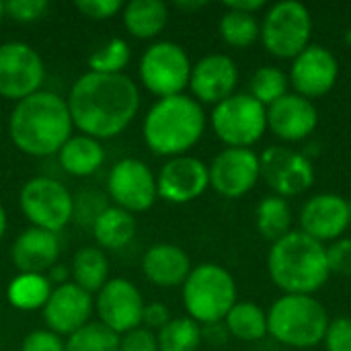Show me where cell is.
Here are the masks:
<instances>
[{
  "instance_id": "1",
  "label": "cell",
  "mask_w": 351,
  "mask_h": 351,
  "mask_svg": "<svg viewBox=\"0 0 351 351\" xmlns=\"http://www.w3.org/2000/svg\"><path fill=\"white\" fill-rule=\"evenodd\" d=\"M74 128L95 140H109L125 132L140 111L138 84L125 74L84 72L68 93Z\"/></svg>"
},
{
  "instance_id": "2",
  "label": "cell",
  "mask_w": 351,
  "mask_h": 351,
  "mask_svg": "<svg viewBox=\"0 0 351 351\" xmlns=\"http://www.w3.org/2000/svg\"><path fill=\"white\" fill-rule=\"evenodd\" d=\"M72 117L66 99L51 90H37L14 103L8 117V136L27 156L58 154L72 136Z\"/></svg>"
},
{
  "instance_id": "3",
  "label": "cell",
  "mask_w": 351,
  "mask_h": 351,
  "mask_svg": "<svg viewBox=\"0 0 351 351\" xmlns=\"http://www.w3.org/2000/svg\"><path fill=\"white\" fill-rule=\"evenodd\" d=\"M267 271L284 294L304 296L319 292L331 276L325 245L306 237L302 230H292L284 239L271 243Z\"/></svg>"
},
{
  "instance_id": "4",
  "label": "cell",
  "mask_w": 351,
  "mask_h": 351,
  "mask_svg": "<svg viewBox=\"0 0 351 351\" xmlns=\"http://www.w3.org/2000/svg\"><path fill=\"white\" fill-rule=\"evenodd\" d=\"M206 132L204 107L189 95L158 99L146 113L142 136L146 146L167 158L187 154Z\"/></svg>"
},
{
  "instance_id": "5",
  "label": "cell",
  "mask_w": 351,
  "mask_h": 351,
  "mask_svg": "<svg viewBox=\"0 0 351 351\" xmlns=\"http://www.w3.org/2000/svg\"><path fill=\"white\" fill-rule=\"evenodd\" d=\"M329 317L315 296L284 294L267 311V335L294 350L317 348L327 333Z\"/></svg>"
},
{
  "instance_id": "6",
  "label": "cell",
  "mask_w": 351,
  "mask_h": 351,
  "mask_svg": "<svg viewBox=\"0 0 351 351\" xmlns=\"http://www.w3.org/2000/svg\"><path fill=\"white\" fill-rule=\"evenodd\" d=\"M237 282L218 263H202L183 284V306L197 325H218L237 304Z\"/></svg>"
},
{
  "instance_id": "7",
  "label": "cell",
  "mask_w": 351,
  "mask_h": 351,
  "mask_svg": "<svg viewBox=\"0 0 351 351\" xmlns=\"http://www.w3.org/2000/svg\"><path fill=\"white\" fill-rule=\"evenodd\" d=\"M313 16L296 0H282L267 6L261 21V43L267 53L280 60H294L311 45Z\"/></svg>"
},
{
  "instance_id": "8",
  "label": "cell",
  "mask_w": 351,
  "mask_h": 351,
  "mask_svg": "<svg viewBox=\"0 0 351 351\" xmlns=\"http://www.w3.org/2000/svg\"><path fill=\"white\" fill-rule=\"evenodd\" d=\"M210 123L226 148H251L267 132V109L249 93H234L214 105Z\"/></svg>"
},
{
  "instance_id": "9",
  "label": "cell",
  "mask_w": 351,
  "mask_h": 351,
  "mask_svg": "<svg viewBox=\"0 0 351 351\" xmlns=\"http://www.w3.org/2000/svg\"><path fill=\"white\" fill-rule=\"evenodd\" d=\"M191 60L187 51L175 41H156L140 58L138 76L148 93L158 99L183 95L189 86Z\"/></svg>"
},
{
  "instance_id": "10",
  "label": "cell",
  "mask_w": 351,
  "mask_h": 351,
  "mask_svg": "<svg viewBox=\"0 0 351 351\" xmlns=\"http://www.w3.org/2000/svg\"><path fill=\"white\" fill-rule=\"evenodd\" d=\"M19 206L33 228L64 230L74 218V197L68 187L49 177L29 179L19 193Z\"/></svg>"
},
{
  "instance_id": "11",
  "label": "cell",
  "mask_w": 351,
  "mask_h": 351,
  "mask_svg": "<svg viewBox=\"0 0 351 351\" xmlns=\"http://www.w3.org/2000/svg\"><path fill=\"white\" fill-rule=\"evenodd\" d=\"M45 66L37 49L25 41H6L0 45V97L23 101L41 90Z\"/></svg>"
},
{
  "instance_id": "12",
  "label": "cell",
  "mask_w": 351,
  "mask_h": 351,
  "mask_svg": "<svg viewBox=\"0 0 351 351\" xmlns=\"http://www.w3.org/2000/svg\"><path fill=\"white\" fill-rule=\"evenodd\" d=\"M259 171L271 195L296 197L315 183V167L302 152L286 146H269L259 154Z\"/></svg>"
},
{
  "instance_id": "13",
  "label": "cell",
  "mask_w": 351,
  "mask_h": 351,
  "mask_svg": "<svg viewBox=\"0 0 351 351\" xmlns=\"http://www.w3.org/2000/svg\"><path fill=\"white\" fill-rule=\"evenodd\" d=\"M107 193L117 208L130 214H140L150 210L158 199L156 177L144 160L128 156L111 167Z\"/></svg>"
},
{
  "instance_id": "14",
  "label": "cell",
  "mask_w": 351,
  "mask_h": 351,
  "mask_svg": "<svg viewBox=\"0 0 351 351\" xmlns=\"http://www.w3.org/2000/svg\"><path fill=\"white\" fill-rule=\"evenodd\" d=\"M144 306L140 290L125 278H109L95 300L99 323L119 337L142 327Z\"/></svg>"
},
{
  "instance_id": "15",
  "label": "cell",
  "mask_w": 351,
  "mask_h": 351,
  "mask_svg": "<svg viewBox=\"0 0 351 351\" xmlns=\"http://www.w3.org/2000/svg\"><path fill=\"white\" fill-rule=\"evenodd\" d=\"M210 187L228 199L247 195L261 179L259 154L251 148H224L208 165Z\"/></svg>"
},
{
  "instance_id": "16",
  "label": "cell",
  "mask_w": 351,
  "mask_h": 351,
  "mask_svg": "<svg viewBox=\"0 0 351 351\" xmlns=\"http://www.w3.org/2000/svg\"><path fill=\"white\" fill-rule=\"evenodd\" d=\"M339 78V62L335 53L325 47L311 43L304 51H300L292 60L290 68V84L296 88V95L313 101L325 97L333 90Z\"/></svg>"
},
{
  "instance_id": "17",
  "label": "cell",
  "mask_w": 351,
  "mask_h": 351,
  "mask_svg": "<svg viewBox=\"0 0 351 351\" xmlns=\"http://www.w3.org/2000/svg\"><path fill=\"white\" fill-rule=\"evenodd\" d=\"M210 187V171L202 158L183 154L169 158L156 177L158 197L169 204H189Z\"/></svg>"
},
{
  "instance_id": "18",
  "label": "cell",
  "mask_w": 351,
  "mask_h": 351,
  "mask_svg": "<svg viewBox=\"0 0 351 351\" xmlns=\"http://www.w3.org/2000/svg\"><path fill=\"white\" fill-rule=\"evenodd\" d=\"M43 321L49 331L60 337H70L86 323H90V315L95 311L93 294L76 286L74 282L56 286L45 302Z\"/></svg>"
},
{
  "instance_id": "19",
  "label": "cell",
  "mask_w": 351,
  "mask_h": 351,
  "mask_svg": "<svg viewBox=\"0 0 351 351\" xmlns=\"http://www.w3.org/2000/svg\"><path fill=\"white\" fill-rule=\"evenodd\" d=\"M298 222L306 237L333 243L350 228V202L339 193H317L302 206Z\"/></svg>"
},
{
  "instance_id": "20",
  "label": "cell",
  "mask_w": 351,
  "mask_h": 351,
  "mask_svg": "<svg viewBox=\"0 0 351 351\" xmlns=\"http://www.w3.org/2000/svg\"><path fill=\"white\" fill-rule=\"evenodd\" d=\"M239 68L226 53H210L197 60L191 68L189 88L199 105H218L234 95Z\"/></svg>"
},
{
  "instance_id": "21",
  "label": "cell",
  "mask_w": 351,
  "mask_h": 351,
  "mask_svg": "<svg viewBox=\"0 0 351 351\" xmlns=\"http://www.w3.org/2000/svg\"><path fill=\"white\" fill-rule=\"evenodd\" d=\"M319 125V111L313 101L288 93L267 107V130L284 142H302Z\"/></svg>"
},
{
  "instance_id": "22",
  "label": "cell",
  "mask_w": 351,
  "mask_h": 351,
  "mask_svg": "<svg viewBox=\"0 0 351 351\" xmlns=\"http://www.w3.org/2000/svg\"><path fill=\"white\" fill-rule=\"evenodd\" d=\"M10 259L19 274H47L60 259V239L41 228L23 230L10 249Z\"/></svg>"
},
{
  "instance_id": "23",
  "label": "cell",
  "mask_w": 351,
  "mask_h": 351,
  "mask_svg": "<svg viewBox=\"0 0 351 351\" xmlns=\"http://www.w3.org/2000/svg\"><path fill=\"white\" fill-rule=\"evenodd\" d=\"M191 269L193 267L189 255L173 243L152 245L142 259L144 276L148 278V282H152L158 288L183 286Z\"/></svg>"
},
{
  "instance_id": "24",
  "label": "cell",
  "mask_w": 351,
  "mask_h": 351,
  "mask_svg": "<svg viewBox=\"0 0 351 351\" xmlns=\"http://www.w3.org/2000/svg\"><path fill=\"white\" fill-rule=\"evenodd\" d=\"M60 167L72 177H90L105 162V148L99 140L78 134L70 136V140L56 154Z\"/></svg>"
},
{
  "instance_id": "25",
  "label": "cell",
  "mask_w": 351,
  "mask_h": 351,
  "mask_svg": "<svg viewBox=\"0 0 351 351\" xmlns=\"http://www.w3.org/2000/svg\"><path fill=\"white\" fill-rule=\"evenodd\" d=\"M121 19L132 37L154 39L169 23V8L160 0H132L123 4Z\"/></svg>"
},
{
  "instance_id": "26",
  "label": "cell",
  "mask_w": 351,
  "mask_h": 351,
  "mask_svg": "<svg viewBox=\"0 0 351 351\" xmlns=\"http://www.w3.org/2000/svg\"><path fill=\"white\" fill-rule=\"evenodd\" d=\"M93 237L103 249H123L136 237V218L117 206H107L93 220Z\"/></svg>"
},
{
  "instance_id": "27",
  "label": "cell",
  "mask_w": 351,
  "mask_h": 351,
  "mask_svg": "<svg viewBox=\"0 0 351 351\" xmlns=\"http://www.w3.org/2000/svg\"><path fill=\"white\" fill-rule=\"evenodd\" d=\"M70 276L88 294L99 292L109 282V259L99 247H80L72 257Z\"/></svg>"
},
{
  "instance_id": "28",
  "label": "cell",
  "mask_w": 351,
  "mask_h": 351,
  "mask_svg": "<svg viewBox=\"0 0 351 351\" xmlns=\"http://www.w3.org/2000/svg\"><path fill=\"white\" fill-rule=\"evenodd\" d=\"M228 335L241 341H259L267 335V311L255 302H237L224 319Z\"/></svg>"
},
{
  "instance_id": "29",
  "label": "cell",
  "mask_w": 351,
  "mask_h": 351,
  "mask_svg": "<svg viewBox=\"0 0 351 351\" xmlns=\"http://www.w3.org/2000/svg\"><path fill=\"white\" fill-rule=\"evenodd\" d=\"M51 282L43 274H19L12 278V282L6 288L8 302L19 311H37L43 308L49 294H51Z\"/></svg>"
},
{
  "instance_id": "30",
  "label": "cell",
  "mask_w": 351,
  "mask_h": 351,
  "mask_svg": "<svg viewBox=\"0 0 351 351\" xmlns=\"http://www.w3.org/2000/svg\"><path fill=\"white\" fill-rule=\"evenodd\" d=\"M255 224L263 239L276 243L292 232V208L288 199L278 195H267L259 202L255 212Z\"/></svg>"
},
{
  "instance_id": "31",
  "label": "cell",
  "mask_w": 351,
  "mask_h": 351,
  "mask_svg": "<svg viewBox=\"0 0 351 351\" xmlns=\"http://www.w3.org/2000/svg\"><path fill=\"white\" fill-rule=\"evenodd\" d=\"M218 29L224 43L237 49H247L261 37V23L257 21V16L232 8L224 10Z\"/></svg>"
},
{
  "instance_id": "32",
  "label": "cell",
  "mask_w": 351,
  "mask_h": 351,
  "mask_svg": "<svg viewBox=\"0 0 351 351\" xmlns=\"http://www.w3.org/2000/svg\"><path fill=\"white\" fill-rule=\"evenodd\" d=\"M202 339H204L202 327L189 317L171 319L156 333L158 351H197L202 346Z\"/></svg>"
},
{
  "instance_id": "33",
  "label": "cell",
  "mask_w": 351,
  "mask_h": 351,
  "mask_svg": "<svg viewBox=\"0 0 351 351\" xmlns=\"http://www.w3.org/2000/svg\"><path fill=\"white\" fill-rule=\"evenodd\" d=\"M288 74L278 66H261L251 76V97L257 99L265 109L288 95Z\"/></svg>"
},
{
  "instance_id": "34",
  "label": "cell",
  "mask_w": 351,
  "mask_h": 351,
  "mask_svg": "<svg viewBox=\"0 0 351 351\" xmlns=\"http://www.w3.org/2000/svg\"><path fill=\"white\" fill-rule=\"evenodd\" d=\"M64 351H119V335L103 323H86L64 341Z\"/></svg>"
},
{
  "instance_id": "35",
  "label": "cell",
  "mask_w": 351,
  "mask_h": 351,
  "mask_svg": "<svg viewBox=\"0 0 351 351\" xmlns=\"http://www.w3.org/2000/svg\"><path fill=\"white\" fill-rule=\"evenodd\" d=\"M130 58H132V49L128 41L113 37L90 53L88 68L90 72H99V74H123L125 66L130 64Z\"/></svg>"
},
{
  "instance_id": "36",
  "label": "cell",
  "mask_w": 351,
  "mask_h": 351,
  "mask_svg": "<svg viewBox=\"0 0 351 351\" xmlns=\"http://www.w3.org/2000/svg\"><path fill=\"white\" fill-rule=\"evenodd\" d=\"M49 8L47 0H8L4 2V14L19 23H33Z\"/></svg>"
},
{
  "instance_id": "37",
  "label": "cell",
  "mask_w": 351,
  "mask_h": 351,
  "mask_svg": "<svg viewBox=\"0 0 351 351\" xmlns=\"http://www.w3.org/2000/svg\"><path fill=\"white\" fill-rule=\"evenodd\" d=\"M325 249H327L329 271L343 278H351V239L341 237Z\"/></svg>"
},
{
  "instance_id": "38",
  "label": "cell",
  "mask_w": 351,
  "mask_h": 351,
  "mask_svg": "<svg viewBox=\"0 0 351 351\" xmlns=\"http://www.w3.org/2000/svg\"><path fill=\"white\" fill-rule=\"evenodd\" d=\"M323 343L327 351H351V319L339 317L329 321Z\"/></svg>"
},
{
  "instance_id": "39",
  "label": "cell",
  "mask_w": 351,
  "mask_h": 351,
  "mask_svg": "<svg viewBox=\"0 0 351 351\" xmlns=\"http://www.w3.org/2000/svg\"><path fill=\"white\" fill-rule=\"evenodd\" d=\"M74 8L90 21H105L117 14L123 4L119 0H76Z\"/></svg>"
},
{
  "instance_id": "40",
  "label": "cell",
  "mask_w": 351,
  "mask_h": 351,
  "mask_svg": "<svg viewBox=\"0 0 351 351\" xmlns=\"http://www.w3.org/2000/svg\"><path fill=\"white\" fill-rule=\"evenodd\" d=\"M21 351H64V339L49 329L31 331L23 339Z\"/></svg>"
},
{
  "instance_id": "41",
  "label": "cell",
  "mask_w": 351,
  "mask_h": 351,
  "mask_svg": "<svg viewBox=\"0 0 351 351\" xmlns=\"http://www.w3.org/2000/svg\"><path fill=\"white\" fill-rule=\"evenodd\" d=\"M119 351H158L156 335L146 327H138L119 337Z\"/></svg>"
},
{
  "instance_id": "42",
  "label": "cell",
  "mask_w": 351,
  "mask_h": 351,
  "mask_svg": "<svg viewBox=\"0 0 351 351\" xmlns=\"http://www.w3.org/2000/svg\"><path fill=\"white\" fill-rule=\"evenodd\" d=\"M171 321V313L169 308L162 304V302H150L144 306V313H142V327L146 329H156L160 331L167 323Z\"/></svg>"
},
{
  "instance_id": "43",
  "label": "cell",
  "mask_w": 351,
  "mask_h": 351,
  "mask_svg": "<svg viewBox=\"0 0 351 351\" xmlns=\"http://www.w3.org/2000/svg\"><path fill=\"white\" fill-rule=\"evenodd\" d=\"M224 6L226 8H232V10H241V12L255 14L257 10L267 8V2L265 0H232V2H226Z\"/></svg>"
},
{
  "instance_id": "44",
  "label": "cell",
  "mask_w": 351,
  "mask_h": 351,
  "mask_svg": "<svg viewBox=\"0 0 351 351\" xmlns=\"http://www.w3.org/2000/svg\"><path fill=\"white\" fill-rule=\"evenodd\" d=\"M47 280L51 282V284H58V286H62V284H68V278H70V269L66 267V265H60V263H56L47 274Z\"/></svg>"
},
{
  "instance_id": "45",
  "label": "cell",
  "mask_w": 351,
  "mask_h": 351,
  "mask_svg": "<svg viewBox=\"0 0 351 351\" xmlns=\"http://www.w3.org/2000/svg\"><path fill=\"white\" fill-rule=\"evenodd\" d=\"M175 6L177 8H181V10H187V12H191V10H199V8H204V6H208V2L206 0H179V2H175Z\"/></svg>"
},
{
  "instance_id": "46",
  "label": "cell",
  "mask_w": 351,
  "mask_h": 351,
  "mask_svg": "<svg viewBox=\"0 0 351 351\" xmlns=\"http://www.w3.org/2000/svg\"><path fill=\"white\" fill-rule=\"evenodd\" d=\"M6 226H8V216H6L4 206L0 204V241H2V237H4V232H6Z\"/></svg>"
},
{
  "instance_id": "47",
  "label": "cell",
  "mask_w": 351,
  "mask_h": 351,
  "mask_svg": "<svg viewBox=\"0 0 351 351\" xmlns=\"http://www.w3.org/2000/svg\"><path fill=\"white\" fill-rule=\"evenodd\" d=\"M4 2H0V25H2V21H4Z\"/></svg>"
},
{
  "instance_id": "48",
  "label": "cell",
  "mask_w": 351,
  "mask_h": 351,
  "mask_svg": "<svg viewBox=\"0 0 351 351\" xmlns=\"http://www.w3.org/2000/svg\"><path fill=\"white\" fill-rule=\"evenodd\" d=\"M346 43H348V45H351V27L348 29V31H346Z\"/></svg>"
},
{
  "instance_id": "49",
  "label": "cell",
  "mask_w": 351,
  "mask_h": 351,
  "mask_svg": "<svg viewBox=\"0 0 351 351\" xmlns=\"http://www.w3.org/2000/svg\"><path fill=\"white\" fill-rule=\"evenodd\" d=\"M350 226H351V202H350Z\"/></svg>"
}]
</instances>
